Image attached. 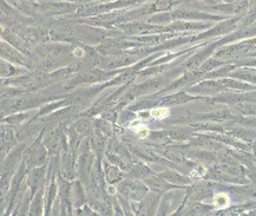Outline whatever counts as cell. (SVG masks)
Returning a JSON list of instances; mask_svg holds the SVG:
<instances>
[{"mask_svg": "<svg viewBox=\"0 0 256 216\" xmlns=\"http://www.w3.org/2000/svg\"><path fill=\"white\" fill-rule=\"evenodd\" d=\"M214 205L217 209H225L230 205V197L225 193H219L214 197Z\"/></svg>", "mask_w": 256, "mask_h": 216, "instance_id": "6da1fadb", "label": "cell"}, {"mask_svg": "<svg viewBox=\"0 0 256 216\" xmlns=\"http://www.w3.org/2000/svg\"><path fill=\"white\" fill-rule=\"evenodd\" d=\"M150 115L152 118L157 119V120H162V119H165L170 116V110L168 108H155L150 111Z\"/></svg>", "mask_w": 256, "mask_h": 216, "instance_id": "7a4b0ae2", "label": "cell"}, {"mask_svg": "<svg viewBox=\"0 0 256 216\" xmlns=\"http://www.w3.org/2000/svg\"><path fill=\"white\" fill-rule=\"evenodd\" d=\"M205 173H207V169L204 167H197L196 169H194L191 171V174H190V177L194 179V181H198V179H201V178L205 175Z\"/></svg>", "mask_w": 256, "mask_h": 216, "instance_id": "3957f363", "label": "cell"}, {"mask_svg": "<svg viewBox=\"0 0 256 216\" xmlns=\"http://www.w3.org/2000/svg\"><path fill=\"white\" fill-rule=\"evenodd\" d=\"M136 132L138 134L139 138H146V137L149 136V134H150V130L148 129L146 126H144V125H140L138 129H137Z\"/></svg>", "mask_w": 256, "mask_h": 216, "instance_id": "277c9868", "label": "cell"}, {"mask_svg": "<svg viewBox=\"0 0 256 216\" xmlns=\"http://www.w3.org/2000/svg\"><path fill=\"white\" fill-rule=\"evenodd\" d=\"M107 191H109V194L115 195L116 193H117V189H116V187H115V185H109V188H107Z\"/></svg>", "mask_w": 256, "mask_h": 216, "instance_id": "5b68a950", "label": "cell"}, {"mask_svg": "<svg viewBox=\"0 0 256 216\" xmlns=\"http://www.w3.org/2000/svg\"><path fill=\"white\" fill-rule=\"evenodd\" d=\"M83 54H84V52H83V51H81L80 49H77L75 51V56H77V57H81Z\"/></svg>", "mask_w": 256, "mask_h": 216, "instance_id": "8992f818", "label": "cell"}]
</instances>
